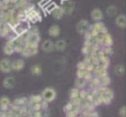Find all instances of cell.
<instances>
[{
  "label": "cell",
  "instance_id": "1",
  "mask_svg": "<svg viewBox=\"0 0 126 117\" xmlns=\"http://www.w3.org/2000/svg\"><path fill=\"white\" fill-rule=\"evenodd\" d=\"M40 95H41L42 100L46 102H51L56 98V91L52 87H46L45 89L42 90Z\"/></svg>",
  "mask_w": 126,
  "mask_h": 117
},
{
  "label": "cell",
  "instance_id": "2",
  "mask_svg": "<svg viewBox=\"0 0 126 117\" xmlns=\"http://www.w3.org/2000/svg\"><path fill=\"white\" fill-rule=\"evenodd\" d=\"M25 41L29 44L38 45V43L40 41V35H39V33H32V32L28 31V34H27Z\"/></svg>",
  "mask_w": 126,
  "mask_h": 117
},
{
  "label": "cell",
  "instance_id": "3",
  "mask_svg": "<svg viewBox=\"0 0 126 117\" xmlns=\"http://www.w3.org/2000/svg\"><path fill=\"white\" fill-rule=\"evenodd\" d=\"M89 27H90V23L85 20V19H82L80 20L77 25H76V30L77 32L80 34V35H84L88 30H89Z\"/></svg>",
  "mask_w": 126,
  "mask_h": 117
},
{
  "label": "cell",
  "instance_id": "4",
  "mask_svg": "<svg viewBox=\"0 0 126 117\" xmlns=\"http://www.w3.org/2000/svg\"><path fill=\"white\" fill-rule=\"evenodd\" d=\"M0 71L9 73L12 71V61L9 58H2L0 60Z\"/></svg>",
  "mask_w": 126,
  "mask_h": 117
},
{
  "label": "cell",
  "instance_id": "5",
  "mask_svg": "<svg viewBox=\"0 0 126 117\" xmlns=\"http://www.w3.org/2000/svg\"><path fill=\"white\" fill-rule=\"evenodd\" d=\"M63 12H64V15H71L75 9V5L73 2H71L70 0H66L65 2L62 3V6H61Z\"/></svg>",
  "mask_w": 126,
  "mask_h": 117
},
{
  "label": "cell",
  "instance_id": "6",
  "mask_svg": "<svg viewBox=\"0 0 126 117\" xmlns=\"http://www.w3.org/2000/svg\"><path fill=\"white\" fill-rule=\"evenodd\" d=\"M91 18L94 21V22H98V21H101L102 18H103V13L100 9L98 8H94L92 10L91 12Z\"/></svg>",
  "mask_w": 126,
  "mask_h": 117
},
{
  "label": "cell",
  "instance_id": "7",
  "mask_svg": "<svg viewBox=\"0 0 126 117\" xmlns=\"http://www.w3.org/2000/svg\"><path fill=\"white\" fill-rule=\"evenodd\" d=\"M11 103V100L7 96L0 97V111H8Z\"/></svg>",
  "mask_w": 126,
  "mask_h": 117
},
{
  "label": "cell",
  "instance_id": "8",
  "mask_svg": "<svg viewBox=\"0 0 126 117\" xmlns=\"http://www.w3.org/2000/svg\"><path fill=\"white\" fill-rule=\"evenodd\" d=\"M41 50L44 53H51L54 48H53V42L51 40H45L41 44Z\"/></svg>",
  "mask_w": 126,
  "mask_h": 117
},
{
  "label": "cell",
  "instance_id": "9",
  "mask_svg": "<svg viewBox=\"0 0 126 117\" xmlns=\"http://www.w3.org/2000/svg\"><path fill=\"white\" fill-rule=\"evenodd\" d=\"M16 85V80L13 76H7L3 80V86L7 89H12Z\"/></svg>",
  "mask_w": 126,
  "mask_h": 117
},
{
  "label": "cell",
  "instance_id": "10",
  "mask_svg": "<svg viewBox=\"0 0 126 117\" xmlns=\"http://www.w3.org/2000/svg\"><path fill=\"white\" fill-rule=\"evenodd\" d=\"M67 47V44L65 42V40L63 39H59L57 40L55 43H53V48L55 51H58V52H63Z\"/></svg>",
  "mask_w": 126,
  "mask_h": 117
},
{
  "label": "cell",
  "instance_id": "11",
  "mask_svg": "<svg viewBox=\"0 0 126 117\" xmlns=\"http://www.w3.org/2000/svg\"><path fill=\"white\" fill-rule=\"evenodd\" d=\"M115 24L118 28L124 29L126 27V17H125V15L124 14L117 15L116 18H115Z\"/></svg>",
  "mask_w": 126,
  "mask_h": 117
},
{
  "label": "cell",
  "instance_id": "12",
  "mask_svg": "<svg viewBox=\"0 0 126 117\" xmlns=\"http://www.w3.org/2000/svg\"><path fill=\"white\" fill-rule=\"evenodd\" d=\"M25 67V61L23 59H16L14 61H12V70H22Z\"/></svg>",
  "mask_w": 126,
  "mask_h": 117
},
{
  "label": "cell",
  "instance_id": "13",
  "mask_svg": "<svg viewBox=\"0 0 126 117\" xmlns=\"http://www.w3.org/2000/svg\"><path fill=\"white\" fill-rule=\"evenodd\" d=\"M60 34V27L58 25H52L49 27L48 29V35L52 38H56L58 37Z\"/></svg>",
  "mask_w": 126,
  "mask_h": 117
},
{
  "label": "cell",
  "instance_id": "14",
  "mask_svg": "<svg viewBox=\"0 0 126 117\" xmlns=\"http://www.w3.org/2000/svg\"><path fill=\"white\" fill-rule=\"evenodd\" d=\"M51 15L53 16L54 19L59 20V19H61V18L64 16V12H63V10H62V8H61L60 6H56V7L51 11Z\"/></svg>",
  "mask_w": 126,
  "mask_h": 117
},
{
  "label": "cell",
  "instance_id": "15",
  "mask_svg": "<svg viewBox=\"0 0 126 117\" xmlns=\"http://www.w3.org/2000/svg\"><path fill=\"white\" fill-rule=\"evenodd\" d=\"M93 28L94 29H95L98 33H102V34H106L108 31H107V28L104 26V24L102 23V22H100V21H98V22H95L94 25H93Z\"/></svg>",
  "mask_w": 126,
  "mask_h": 117
},
{
  "label": "cell",
  "instance_id": "16",
  "mask_svg": "<svg viewBox=\"0 0 126 117\" xmlns=\"http://www.w3.org/2000/svg\"><path fill=\"white\" fill-rule=\"evenodd\" d=\"M13 103H14L15 105L19 106V107L27 106V105H28V103H29V99H28V97H19V98L15 99Z\"/></svg>",
  "mask_w": 126,
  "mask_h": 117
},
{
  "label": "cell",
  "instance_id": "17",
  "mask_svg": "<svg viewBox=\"0 0 126 117\" xmlns=\"http://www.w3.org/2000/svg\"><path fill=\"white\" fill-rule=\"evenodd\" d=\"M87 81H86V79H84V78H76V80H75V82H74V84H75V87L76 88H78L79 90L80 89H84L85 88V86L87 85Z\"/></svg>",
  "mask_w": 126,
  "mask_h": 117
},
{
  "label": "cell",
  "instance_id": "18",
  "mask_svg": "<svg viewBox=\"0 0 126 117\" xmlns=\"http://www.w3.org/2000/svg\"><path fill=\"white\" fill-rule=\"evenodd\" d=\"M105 13L107 16L109 17H113V16H116L117 15V7L114 6V5H110L106 8L105 10Z\"/></svg>",
  "mask_w": 126,
  "mask_h": 117
},
{
  "label": "cell",
  "instance_id": "19",
  "mask_svg": "<svg viewBox=\"0 0 126 117\" xmlns=\"http://www.w3.org/2000/svg\"><path fill=\"white\" fill-rule=\"evenodd\" d=\"M112 44H113L112 37H111V36H110L108 33L104 34V36H103V43H102V46L111 47V46H112Z\"/></svg>",
  "mask_w": 126,
  "mask_h": 117
},
{
  "label": "cell",
  "instance_id": "20",
  "mask_svg": "<svg viewBox=\"0 0 126 117\" xmlns=\"http://www.w3.org/2000/svg\"><path fill=\"white\" fill-rule=\"evenodd\" d=\"M124 71H125V68H124V65L121 64V63H118L114 66V73L118 76H121L124 74Z\"/></svg>",
  "mask_w": 126,
  "mask_h": 117
},
{
  "label": "cell",
  "instance_id": "21",
  "mask_svg": "<svg viewBox=\"0 0 126 117\" xmlns=\"http://www.w3.org/2000/svg\"><path fill=\"white\" fill-rule=\"evenodd\" d=\"M3 52H4V54L7 55V56H11V55H13V54L15 53L14 48H13L10 44H8V43H6V45L4 46V48H3Z\"/></svg>",
  "mask_w": 126,
  "mask_h": 117
},
{
  "label": "cell",
  "instance_id": "22",
  "mask_svg": "<svg viewBox=\"0 0 126 117\" xmlns=\"http://www.w3.org/2000/svg\"><path fill=\"white\" fill-rule=\"evenodd\" d=\"M28 99H29V103H39L40 101H42L41 95H37V94L31 95Z\"/></svg>",
  "mask_w": 126,
  "mask_h": 117
},
{
  "label": "cell",
  "instance_id": "23",
  "mask_svg": "<svg viewBox=\"0 0 126 117\" xmlns=\"http://www.w3.org/2000/svg\"><path fill=\"white\" fill-rule=\"evenodd\" d=\"M41 71H42V69L38 64H34L31 67V72L33 75H39V74H41Z\"/></svg>",
  "mask_w": 126,
  "mask_h": 117
},
{
  "label": "cell",
  "instance_id": "24",
  "mask_svg": "<svg viewBox=\"0 0 126 117\" xmlns=\"http://www.w3.org/2000/svg\"><path fill=\"white\" fill-rule=\"evenodd\" d=\"M101 51L104 53V55H106V56H111L112 55V49H111V47H107V46H102L101 47Z\"/></svg>",
  "mask_w": 126,
  "mask_h": 117
},
{
  "label": "cell",
  "instance_id": "25",
  "mask_svg": "<svg viewBox=\"0 0 126 117\" xmlns=\"http://www.w3.org/2000/svg\"><path fill=\"white\" fill-rule=\"evenodd\" d=\"M78 94H79V89H78V88H76V87L72 88V89L70 90V92H69L70 99H73V98L78 97Z\"/></svg>",
  "mask_w": 126,
  "mask_h": 117
},
{
  "label": "cell",
  "instance_id": "26",
  "mask_svg": "<svg viewBox=\"0 0 126 117\" xmlns=\"http://www.w3.org/2000/svg\"><path fill=\"white\" fill-rule=\"evenodd\" d=\"M110 84V78L109 76H105L100 79V86H108Z\"/></svg>",
  "mask_w": 126,
  "mask_h": 117
},
{
  "label": "cell",
  "instance_id": "27",
  "mask_svg": "<svg viewBox=\"0 0 126 117\" xmlns=\"http://www.w3.org/2000/svg\"><path fill=\"white\" fill-rule=\"evenodd\" d=\"M94 77V73L93 72H90V71H86L85 70V74H84V79H86L87 82H90L92 80V78Z\"/></svg>",
  "mask_w": 126,
  "mask_h": 117
},
{
  "label": "cell",
  "instance_id": "28",
  "mask_svg": "<svg viewBox=\"0 0 126 117\" xmlns=\"http://www.w3.org/2000/svg\"><path fill=\"white\" fill-rule=\"evenodd\" d=\"M55 7H56V5L50 2V3H49L48 5H46V6H45L43 9H45V11H46L47 13H51V11H52V10H53Z\"/></svg>",
  "mask_w": 126,
  "mask_h": 117
},
{
  "label": "cell",
  "instance_id": "29",
  "mask_svg": "<svg viewBox=\"0 0 126 117\" xmlns=\"http://www.w3.org/2000/svg\"><path fill=\"white\" fill-rule=\"evenodd\" d=\"M90 53H91V47L84 45L83 48H82V54L85 55V56H87V55H89Z\"/></svg>",
  "mask_w": 126,
  "mask_h": 117
},
{
  "label": "cell",
  "instance_id": "30",
  "mask_svg": "<svg viewBox=\"0 0 126 117\" xmlns=\"http://www.w3.org/2000/svg\"><path fill=\"white\" fill-rule=\"evenodd\" d=\"M74 108H75V107H74V105L71 103V101H69V102L64 106V108H63V109H64L65 113H67V112H69L70 110H72V109H74Z\"/></svg>",
  "mask_w": 126,
  "mask_h": 117
},
{
  "label": "cell",
  "instance_id": "31",
  "mask_svg": "<svg viewBox=\"0 0 126 117\" xmlns=\"http://www.w3.org/2000/svg\"><path fill=\"white\" fill-rule=\"evenodd\" d=\"M94 69V64H93V63H87V64H86V68H85L86 71L93 72Z\"/></svg>",
  "mask_w": 126,
  "mask_h": 117
},
{
  "label": "cell",
  "instance_id": "32",
  "mask_svg": "<svg viewBox=\"0 0 126 117\" xmlns=\"http://www.w3.org/2000/svg\"><path fill=\"white\" fill-rule=\"evenodd\" d=\"M126 108H125V106L123 105V106H121V108L119 109V111H118V114H119V116L120 117H126Z\"/></svg>",
  "mask_w": 126,
  "mask_h": 117
},
{
  "label": "cell",
  "instance_id": "33",
  "mask_svg": "<svg viewBox=\"0 0 126 117\" xmlns=\"http://www.w3.org/2000/svg\"><path fill=\"white\" fill-rule=\"evenodd\" d=\"M40 107H41V111H44V110H47L48 109V102L42 100L40 101Z\"/></svg>",
  "mask_w": 126,
  "mask_h": 117
},
{
  "label": "cell",
  "instance_id": "34",
  "mask_svg": "<svg viewBox=\"0 0 126 117\" xmlns=\"http://www.w3.org/2000/svg\"><path fill=\"white\" fill-rule=\"evenodd\" d=\"M50 2H51L50 0H39V2H38V5H39L41 8H44V7H45L46 5H48Z\"/></svg>",
  "mask_w": 126,
  "mask_h": 117
},
{
  "label": "cell",
  "instance_id": "35",
  "mask_svg": "<svg viewBox=\"0 0 126 117\" xmlns=\"http://www.w3.org/2000/svg\"><path fill=\"white\" fill-rule=\"evenodd\" d=\"M86 64L87 63H93V58H92V57L90 56V55H87L86 57H85V58H84V60H83Z\"/></svg>",
  "mask_w": 126,
  "mask_h": 117
},
{
  "label": "cell",
  "instance_id": "36",
  "mask_svg": "<svg viewBox=\"0 0 126 117\" xmlns=\"http://www.w3.org/2000/svg\"><path fill=\"white\" fill-rule=\"evenodd\" d=\"M84 74H85V70H83V69H78L77 72H76V76L78 78H83Z\"/></svg>",
  "mask_w": 126,
  "mask_h": 117
},
{
  "label": "cell",
  "instance_id": "37",
  "mask_svg": "<svg viewBox=\"0 0 126 117\" xmlns=\"http://www.w3.org/2000/svg\"><path fill=\"white\" fill-rule=\"evenodd\" d=\"M77 68H78V69H83V70H85V68H86V63H85L84 61H79L78 64H77Z\"/></svg>",
  "mask_w": 126,
  "mask_h": 117
},
{
  "label": "cell",
  "instance_id": "38",
  "mask_svg": "<svg viewBox=\"0 0 126 117\" xmlns=\"http://www.w3.org/2000/svg\"><path fill=\"white\" fill-rule=\"evenodd\" d=\"M1 3L3 5H9L10 4V0H1Z\"/></svg>",
  "mask_w": 126,
  "mask_h": 117
},
{
  "label": "cell",
  "instance_id": "39",
  "mask_svg": "<svg viewBox=\"0 0 126 117\" xmlns=\"http://www.w3.org/2000/svg\"><path fill=\"white\" fill-rule=\"evenodd\" d=\"M18 1H19V0H10V4H12V5L15 6V5L18 3Z\"/></svg>",
  "mask_w": 126,
  "mask_h": 117
},
{
  "label": "cell",
  "instance_id": "40",
  "mask_svg": "<svg viewBox=\"0 0 126 117\" xmlns=\"http://www.w3.org/2000/svg\"><path fill=\"white\" fill-rule=\"evenodd\" d=\"M1 28H2V23L0 22V31H1Z\"/></svg>",
  "mask_w": 126,
  "mask_h": 117
},
{
  "label": "cell",
  "instance_id": "41",
  "mask_svg": "<svg viewBox=\"0 0 126 117\" xmlns=\"http://www.w3.org/2000/svg\"><path fill=\"white\" fill-rule=\"evenodd\" d=\"M19 1H26V0H19Z\"/></svg>",
  "mask_w": 126,
  "mask_h": 117
}]
</instances>
